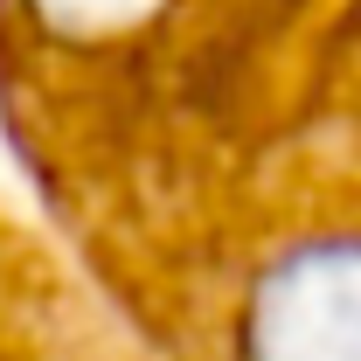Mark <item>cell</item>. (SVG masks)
<instances>
[{"label": "cell", "mask_w": 361, "mask_h": 361, "mask_svg": "<svg viewBox=\"0 0 361 361\" xmlns=\"http://www.w3.org/2000/svg\"><path fill=\"white\" fill-rule=\"evenodd\" d=\"M0 104L146 361H361V0H0Z\"/></svg>", "instance_id": "cell-1"}]
</instances>
